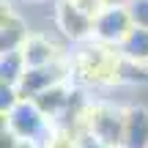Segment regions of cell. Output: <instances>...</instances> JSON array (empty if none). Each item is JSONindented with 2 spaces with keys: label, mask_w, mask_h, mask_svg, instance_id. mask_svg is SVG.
<instances>
[{
  "label": "cell",
  "mask_w": 148,
  "mask_h": 148,
  "mask_svg": "<svg viewBox=\"0 0 148 148\" xmlns=\"http://www.w3.org/2000/svg\"><path fill=\"white\" fill-rule=\"evenodd\" d=\"M77 148H110L107 143H101L96 134H90L88 129H79L77 132Z\"/></svg>",
  "instance_id": "4fadbf2b"
},
{
  "label": "cell",
  "mask_w": 148,
  "mask_h": 148,
  "mask_svg": "<svg viewBox=\"0 0 148 148\" xmlns=\"http://www.w3.org/2000/svg\"><path fill=\"white\" fill-rule=\"evenodd\" d=\"M3 129H8L25 143H36L38 148H44V143L55 132L52 121L41 112V107L33 99H19L8 112H3Z\"/></svg>",
  "instance_id": "7a4b0ae2"
},
{
  "label": "cell",
  "mask_w": 148,
  "mask_h": 148,
  "mask_svg": "<svg viewBox=\"0 0 148 148\" xmlns=\"http://www.w3.org/2000/svg\"><path fill=\"white\" fill-rule=\"evenodd\" d=\"M123 126H126V107L110 104V101H88L82 115V129L107 143L110 148L123 145Z\"/></svg>",
  "instance_id": "3957f363"
},
{
  "label": "cell",
  "mask_w": 148,
  "mask_h": 148,
  "mask_svg": "<svg viewBox=\"0 0 148 148\" xmlns=\"http://www.w3.org/2000/svg\"><path fill=\"white\" fill-rule=\"evenodd\" d=\"M22 55H25L27 69L49 66V63H58V60H66V58H69V55L60 52V47L47 36V33H38V30H33L30 36H27V41L22 44Z\"/></svg>",
  "instance_id": "8992f818"
},
{
  "label": "cell",
  "mask_w": 148,
  "mask_h": 148,
  "mask_svg": "<svg viewBox=\"0 0 148 148\" xmlns=\"http://www.w3.org/2000/svg\"><path fill=\"white\" fill-rule=\"evenodd\" d=\"M71 3L77 5L79 11H85L88 16H93V19H96V16H99L101 11L107 8V0H71Z\"/></svg>",
  "instance_id": "7c38bea8"
},
{
  "label": "cell",
  "mask_w": 148,
  "mask_h": 148,
  "mask_svg": "<svg viewBox=\"0 0 148 148\" xmlns=\"http://www.w3.org/2000/svg\"><path fill=\"white\" fill-rule=\"evenodd\" d=\"M132 30H134V19L129 5H107L93 19V41L110 44V47H121Z\"/></svg>",
  "instance_id": "277c9868"
},
{
  "label": "cell",
  "mask_w": 148,
  "mask_h": 148,
  "mask_svg": "<svg viewBox=\"0 0 148 148\" xmlns=\"http://www.w3.org/2000/svg\"><path fill=\"white\" fill-rule=\"evenodd\" d=\"M25 3H30V5H38V3H47V0H25Z\"/></svg>",
  "instance_id": "2e32d148"
},
{
  "label": "cell",
  "mask_w": 148,
  "mask_h": 148,
  "mask_svg": "<svg viewBox=\"0 0 148 148\" xmlns=\"http://www.w3.org/2000/svg\"><path fill=\"white\" fill-rule=\"evenodd\" d=\"M121 66L123 55L118 47L101 41H82V47L74 55H69V69L71 79L82 85H115L121 82Z\"/></svg>",
  "instance_id": "6da1fadb"
},
{
  "label": "cell",
  "mask_w": 148,
  "mask_h": 148,
  "mask_svg": "<svg viewBox=\"0 0 148 148\" xmlns=\"http://www.w3.org/2000/svg\"><path fill=\"white\" fill-rule=\"evenodd\" d=\"M33 30H27V22L22 19L14 11H3V41H0V49L3 52H14V49H22V44L27 41Z\"/></svg>",
  "instance_id": "ba28073f"
},
{
  "label": "cell",
  "mask_w": 148,
  "mask_h": 148,
  "mask_svg": "<svg viewBox=\"0 0 148 148\" xmlns=\"http://www.w3.org/2000/svg\"><path fill=\"white\" fill-rule=\"evenodd\" d=\"M107 5H129V0H107Z\"/></svg>",
  "instance_id": "5bb4252c"
},
{
  "label": "cell",
  "mask_w": 148,
  "mask_h": 148,
  "mask_svg": "<svg viewBox=\"0 0 148 148\" xmlns=\"http://www.w3.org/2000/svg\"><path fill=\"white\" fill-rule=\"evenodd\" d=\"M129 11L137 27H148V0H129Z\"/></svg>",
  "instance_id": "8fae6325"
},
{
  "label": "cell",
  "mask_w": 148,
  "mask_h": 148,
  "mask_svg": "<svg viewBox=\"0 0 148 148\" xmlns=\"http://www.w3.org/2000/svg\"><path fill=\"white\" fill-rule=\"evenodd\" d=\"M121 148H148V107L143 104L126 107V126H123Z\"/></svg>",
  "instance_id": "52a82bcc"
},
{
  "label": "cell",
  "mask_w": 148,
  "mask_h": 148,
  "mask_svg": "<svg viewBox=\"0 0 148 148\" xmlns=\"http://www.w3.org/2000/svg\"><path fill=\"white\" fill-rule=\"evenodd\" d=\"M16 148H38V145H36V143H25V140H22V143L16 145Z\"/></svg>",
  "instance_id": "9a60e30c"
},
{
  "label": "cell",
  "mask_w": 148,
  "mask_h": 148,
  "mask_svg": "<svg viewBox=\"0 0 148 148\" xmlns=\"http://www.w3.org/2000/svg\"><path fill=\"white\" fill-rule=\"evenodd\" d=\"M118 49H121V55L126 60H132V63H137V66H148V27L134 25V30L126 36V41Z\"/></svg>",
  "instance_id": "9c48e42d"
},
{
  "label": "cell",
  "mask_w": 148,
  "mask_h": 148,
  "mask_svg": "<svg viewBox=\"0 0 148 148\" xmlns=\"http://www.w3.org/2000/svg\"><path fill=\"white\" fill-rule=\"evenodd\" d=\"M55 25L71 41H88V38H93V16L79 11L71 0H58V5H55Z\"/></svg>",
  "instance_id": "5b68a950"
},
{
  "label": "cell",
  "mask_w": 148,
  "mask_h": 148,
  "mask_svg": "<svg viewBox=\"0 0 148 148\" xmlns=\"http://www.w3.org/2000/svg\"><path fill=\"white\" fill-rule=\"evenodd\" d=\"M25 71H27V63H25L22 49L3 52V58H0V74H3V82L5 85H19L22 77H25Z\"/></svg>",
  "instance_id": "30bf717a"
}]
</instances>
